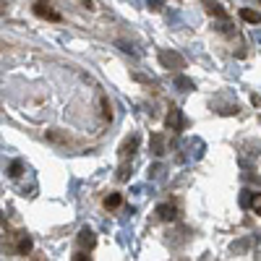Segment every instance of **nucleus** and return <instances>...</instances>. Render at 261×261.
I'll list each match as a JSON object with an SVG mask.
<instances>
[{
    "mask_svg": "<svg viewBox=\"0 0 261 261\" xmlns=\"http://www.w3.org/2000/svg\"><path fill=\"white\" fill-rule=\"evenodd\" d=\"M97 246V235L89 230V227H84L81 232H79V248H84V251H92Z\"/></svg>",
    "mask_w": 261,
    "mask_h": 261,
    "instance_id": "39448f33",
    "label": "nucleus"
},
{
    "mask_svg": "<svg viewBox=\"0 0 261 261\" xmlns=\"http://www.w3.org/2000/svg\"><path fill=\"white\" fill-rule=\"evenodd\" d=\"M34 13L39 18H47V21H60V13L47 3V0H37V3H34Z\"/></svg>",
    "mask_w": 261,
    "mask_h": 261,
    "instance_id": "f03ea898",
    "label": "nucleus"
},
{
    "mask_svg": "<svg viewBox=\"0 0 261 261\" xmlns=\"http://www.w3.org/2000/svg\"><path fill=\"white\" fill-rule=\"evenodd\" d=\"M178 84L183 86V89H191V86H193V84H191V81H186V79H178Z\"/></svg>",
    "mask_w": 261,
    "mask_h": 261,
    "instance_id": "a211bd4d",
    "label": "nucleus"
},
{
    "mask_svg": "<svg viewBox=\"0 0 261 261\" xmlns=\"http://www.w3.org/2000/svg\"><path fill=\"white\" fill-rule=\"evenodd\" d=\"M73 258H76V261H86V258H92V256H89V251H84V248H79V251L73 253Z\"/></svg>",
    "mask_w": 261,
    "mask_h": 261,
    "instance_id": "2eb2a0df",
    "label": "nucleus"
},
{
    "mask_svg": "<svg viewBox=\"0 0 261 261\" xmlns=\"http://www.w3.org/2000/svg\"><path fill=\"white\" fill-rule=\"evenodd\" d=\"M206 11H209L212 16H217V18H227V11H225V8H220L217 3H212V0H206Z\"/></svg>",
    "mask_w": 261,
    "mask_h": 261,
    "instance_id": "ddd939ff",
    "label": "nucleus"
},
{
    "mask_svg": "<svg viewBox=\"0 0 261 261\" xmlns=\"http://www.w3.org/2000/svg\"><path fill=\"white\" fill-rule=\"evenodd\" d=\"M21 175V162H13L11 165V178H18Z\"/></svg>",
    "mask_w": 261,
    "mask_h": 261,
    "instance_id": "dca6fc26",
    "label": "nucleus"
},
{
    "mask_svg": "<svg viewBox=\"0 0 261 261\" xmlns=\"http://www.w3.org/2000/svg\"><path fill=\"white\" fill-rule=\"evenodd\" d=\"M102 204H105V209H118L123 204V193H107Z\"/></svg>",
    "mask_w": 261,
    "mask_h": 261,
    "instance_id": "9b49d317",
    "label": "nucleus"
},
{
    "mask_svg": "<svg viewBox=\"0 0 261 261\" xmlns=\"http://www.w3.org/2000/svg\"><path fill=\"white\" fill-rule=\"evenodd\" d=\"M160 63H162V68H167V71H180V68H186L183 55H180V53H172V50H162V53H160Z\"/></svg>",
    "mask_w": 261,
    "mask_h": 261,
    "instance_id": "f257e3e1",
    "label": "nucleus"
},
{
    "mask_svg": "<svg viewBox=\"0 0 261 261\" xmlns=\"http://www.w3.org/2000/svg\"><path fill=\"white\" fill-rule=\"evenodd\" d=\"M79 3H81V6H84V8H89V11H92V8H94V0H79Z\"/></svg>",
    "mask_w": 261,
    "mask_h": 261,
    "instance_id": "f3484780",
    "label": "nucleus"
},
{
    "mask_svg": "<svg viewBox=\"0 0 261 261\" xmlns=\"http://www.w3.org/2000/svg\"><path fill=\"white\" fill-rule=\"evenodd\" d=\"M45 139H47L50 144H58V146H68V144H71V136L65 134V130H60V128H53V130H47V134H45Z\"/></svg>",
    "mask_w": 261,
    "mask_h": 261,
    "instance_id": "20e7f679",
    "label": "nucleus"
},
{
    "mask_svg": "<svg viewBox=\"0 0 261 261\" xmlns=\"http://www.w3.org/2000/svg\"><path fill=\"white\" fill-rule=\"evenodd\" d=\"M32 251V238L27 232H18V241H16V253L18 256H27Z\"/></svg>",
    "mask_w": 261,
    "mask_h": 261,
    "instance_id": "0eeeda50",
    "label": "nucleus"
},
{
    "mask_svg": "<svg viewBox=\"0 0 261 261\" xmlns=\"http://www.w3.org/2000/svg\"><path fill=\"white\" fill-rule=\"evenodd\" d=\"M99 113H102V120H113V107L105 94H99Z\"/></svg>",
    "mask_w": 261,
    "mask_h": 261,
    "instance_id": "f8f14e48",
    "label": "nucleus"
},
{
    "mask_svg": "<svg viewBox=\"0 0 261 261\" xmlns=\"http://www.w3.org/2000/svg\"><path fill=\"white\" fill-rule=\"evenodd\" d=\"M251 206H253V212L261 217V193H253V199H251Z\"/></svg>",
    "mask_w": 261,
    "mask_h": 261,
    "instance_id": "4468645a",
    "label": "nucleus"
},
{
    "mask_svg": "<svg viewBox=\"0 0 261 261\" xmlns=\"http://www.w3.org/2000/svg\"><path fill=\"white\" fill-rule=\"evenodd\" d=\"M136 149H139V136L134 134V136H128V139L123 141V146H120V162L128 165V160L136 154Z\"/></svg>",
    "mask_w": 261,
    "mask_h": 261,
    "instance_id": "7ed1b4c3",
    "label": "nucleus"
},
{
    "mask_svg": "<svg viewBox=\"0 0 261 261\" xmlns=\"http://www.w3.org/2000/svg\"><path fill=\"white\" fill-rule=\"evenodd\" d=\"M157 217H160L162 222H172V220L178 217V209L172 206V204H160V206H157Z\"/></svg>",
    "mask_w": 261,
    "mask_h": 261,
    "instance_id": "423d86ee",
    "label": "nucleus"
},
{
    "mask_svg": "<svg viewBox=\"0 0 261 261\" xmlns=\"http://www.w3.org/2000/svg\"><path fill=\"white\" fill-rule=\"evenodd\" d=\"M165 125L172 128V130H180V125H183V120H180V110H175V107H172V110L167 113V118H165Z\"/></svg>",
    "mask_w": 261,
    "mask_h": 261,
    "instance_id": "1a4fd4ad",
    "label": "nucleus"
},
{
    "mask_svg": "<svg viewBox=\"0 0 261 261\" xmlns=\"http://www.w3.org/2000/svg\"><path fill=\"white\" fill-rule=\"evenodd\" d=\"M149 146H151V154H154V157H162L165 154V136L162 134H151Z\"/></svg>",
    "mask_w": 261,
    "mask_h": 261,
    "instance_id": "6e6552de",
    "label": "nucleus"
},
{
    "mask_svg": "<svg viewBox=\"0 0 261 261\" xmlns=\"http://www.w3.org/2000/svg\"><path fill=\"white\" fill-rule=\"evenodd\" d=\"M241 18L246 24H261V13L253 11V8H241Z\"/></svg>",
    "mask_w": 261,
    "mask_h": 261,
    "instance_id": "9d476101",
    "label": "nucleus"
}]
</instances>
